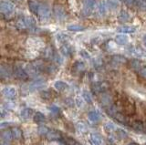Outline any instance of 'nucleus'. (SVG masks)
Instances as JSON below:
<instances>
[{
  "label": "nucleus",
  "instance_id": "obj_1",
  "mask_svg": "<svg viewBox=\"0 0 146 145\" xmlns=\"http://www.w3.org/2000/svg\"><path fill=\"white\" fill-rule=\"evenodd\" d=\"M13 74L17 79H20V80H25V79H27V77H29V75H27V71L25 70H23L22 68L19 67V66L14 67Z\"/></svg>",
  "mask_w": 146,
  "mask_h": 145
},
{
  "label": "nucleus",
  "instance_id": "obj_2",
  "mask_svg": "<svg viewBox=\"0 0 146 145\" xmlns=\"http://www.w3.org/2000/svg\"><path fill=\"white\" fill-rule=\"evenodd\" d=\"M108 89V86L105 82H97L92 85V91L95 94H103Z\"/></svg>",
  "mask_w": 146,
  "mask_h": 145
},
{
  "label": "nucleus",
  "instance_id": "obj_3",
  "mask_svg": "<svg viewBox=\"0 0 146 145\" xmlns=\"http://www.w3.org/2000/svg\"><path fill=\"white\" fill-rule=\"evenodd\" d=\"M111 103H112V99L110 95H106V94H102V99H100V104L103 108L109 109L111 107Z\"/></svg>",
  "mask_w": 146,
  "mask_h": 145
},
{
  "label": "nucleus",
  "instance_id": "obj_4",
  "mask_svg": "<svg viewBox=\"0 0 146 145\" xmlns=\"http://www.w3.org/2000/svg\"><path fill=\"white\" fill-rule=\"evenodd\" d=\"M2 95L9 99H12L16 97L17 92H16V89L14 88H5L2 90Z\"/></svg>",
  "mask_w": 146,
  "mask_h": 145
},
{
  "label": "nucleus",
  "instance_id": "obj_5",
  "mask_svg": "<svg viewBox=\"0 0 146 145\" xmlns=\"http://www.w3.org/2000/svg\"><path fill=\"white\" fill-rule=\"evenodd\" d=\"M131 127L135 131H138V132H145L146 131V124L140 121H137L134 123H132Z\"/></svg>",
  "mask_w": 146,
  "mask_h": 145
},
{
  "label": "nucleus",
  "instance_id": "obj_6",
  "mask_svg": "<svg viewBox=\"0 0 146 145\" xmlns=\"http://www.w3.org/2000/svg\"><path fill=\"white\" fill-rule=\"evenodd\" d=\"M26 71L29 77H31V78H36L38 74V70L34 65H27L26 68Z\"/></svg>",
  "mask_w": 146,
  "mask_h": 145
},
{
  "label": "nucleus",
  "instance_id": "obj_7",
  "mask_svg": "<svg viewBox=\"0 0 146 145\" xmlns=\"http://www.w3.org/2000/svg\"><path fill=\"white\" fill-rule=\"evenodd\" d=\"M44 83H45L44 79H36L34 82L29 86V90L30 91H34V90H36V89H38L40 88H42L44 86Z\"/></svg>",
  "mask_w": 146,
  "mask_h": 145
},
{
  "label": "nucleus",
  "instance_id": "obj_8",
  "mask_svg": "<svg viewBox=\"0 0 146 145\" xmlns=\"http://www.w3.org/2000/svg\"><path fill=\"white\" fill-rule=\"evenodd\" d=\"M100 118H102V116H100V113L96 111H92L89 113V120L92 122V123H97L98 121H100Z\"/></svg>",
  "mask_w": 146,
  "mask_h": 145
},
{
  "label": "nucleus",
  "instance_id": "obj_9",
  "mask_svg": "<svg viewBox=\"0 0 146 145\" xmlns=\"http://www.w3.org/2000/svg\"><path fill=\"white\" fill-rule=\"evenodd\" d=\"M90 142L92 145H102V139L97 133H92L90 135Z\"/></svg>",
  "mask_w": 146,
  "mask_h": 145
},
{
  "label": "nucleus",
  "instance_id": "obj_10",
  "mask_svg": "<svg viewBox=\"0 0 146 145\" xmlns=\"http://www.w3.org/2000/svg\"><path fill=\"white\" fill-rule=\"evenodd\" d=\"M47 138L50 140H60L61 139V136L59 134L58 131L57 130H50L48 131V133L47 134Z\"/></svg>",
  "mask_w": 146,
  "mask_h": 145
},
{
  "label": "nucleus",
  "instance_id": "obj_11",
  "mask_svg": "<svg viewBox=\"0 0 146 145\" xmlns=\"http://www.w3.org/2000/svg\"><path fill=\"white\" fill-rule=\"evenodd\" d=\"M130 66L132 70L136 72H139L141 70V69L143 68V65H141V62L138 60H133L130 62Z\"/></svg>",
  "mask_w": 146,
  "mask_h": 145
},
{
  "label": "nucleus",
  "instance_id": "obj_12",
  "mask_svg": "<svg viewBox=\"0 0 146 145\" xmlns=\"http://www.w3.org/2000/svg\"><path fill=\"white\" fill-rule=\"evenodd\" d=\"M32 115H33V111H32L31 109H29V108L24 109V110H22L20 112V117L24 120L29 119V118H30Z\"/></svg>",
  "mask_w": 146,
  "mask_h": 145
},
{
  "label": "nucleus",
  "instance_id": "obj_13",
  "mask_svg": "<svg viewBox=\"0 0 146 145\" xmlns=\"http://www.w3.org/2000/svg\"><path fill=\"white\" fill-rule=\"evenodd\" d=\"M33 119H34V121L36 122V123H38V124H41V123H43V122L46 121V117L41 112H36V114L34 115Z\"/></svg>",
  "mask_w": 146,
  "mask_h": 145
},
{
  "label": "nucleus",
  "instance_id": "obj_14",
  "mask_svg": "<svg viewBox=\"0 0 146 145\" xmlns=\"http://www.w3.org/2000/svg\"><path fill=\"white\" fill-rule=\"evenodd\" d=\"M54 88L57 90H58V91H63V90H65L68 88V86L65 82H63V81H57L54 84Z\"/></svg>",
  "mask_w": 146,
  "mask_h": 145
},
{
  "label": "nucleus",
  "instance_id": "obj_15",
  "mask_svg": "<svg viewBox=\"0 0 146 145\" xmlns=\"http://www.w3.org/2000/svg\"><path fill=\"white\" fill-rule=\"evenodd\" d=\"M1 139H2V142H10V140L13 139V136H12V132L9 130H6L2 132L1 134Z\"/></svg>",
  "mask_w": 146,
  "mask_h": 145
},
{
  "label": "nucleus",
  "instance_id": "obj_16",
  "mask_svg": "<svg viewBox=\"0 0 146 145\" xmlns=\"http://www.w3.org/2000/svg\"><path fill=\"white\" fill-rule=\"evenodd\" d=\"M9 77H11V71L9 70L7 67L2 66L1 67V79H7Z\"/></svg>",
  "mask_w": 146,
  "mask_h": 145
},
{
  "label": "nucleus",
  "instance_id": "obj_17",
  "mask_svg": "<svg viewBox=\"0 0 146 145\" xmlns=\"http://www.w3.org/2000/svg\"><path fill=\"white\" fill-rule=\"evenodd\" d=\"M76 128L81 133H86L87 131H88V126H87V124L83 121H80L79 123H77Z\"/></svg>",
  "mask_w": 146,
  "mask_h": 145
},
{
  "label": "nucleus",
  "instance_id": "obj_18",
  "mask_svg": "<svg viewBox=\"0 0 146 145\" xmlns=\"http://www.w3.org/2000/svg\"><path fill=\"white\" fill-rule=\"evenodd\" d=\"M11 132H12L13 139H15V140H21V138H22V131L18 128L12 129Z\"/></svg>",
  "mask_w": 146,
  "mask_h": 145
},
{
  "label": "nucleus",
  "instance_id": "obj_19",
  "mask_svg": "<svg viewBox=\"0 0 146 145\" xmlns=\"http://www.w3.org/2000/svg\"><path fill=\"white\" fill-rule=\"evenodd\" d=\"M73 70H74L76 72H78V73H80L81 71H83L85 70V68H84V64L82 62H77L75 63V65L73 66Z\"/></svg>",
  "mask_w": 146,
  "mask_h": 145
},
{
  "label": "nucleus",
  "instance_id": "obj_20",
  "mask_svg": "<svg viewBox=\"0 0 146 145\" xmlns=\"http://www.w3.org/2000/svg\"><path fill=\"white\" fill-rule=\"evenodd\" d=\"M116 41H117L119 44L123 45V44L127 43L128 39H127V37H126V36L120 35V36H117V37H116Z\"/></svg>",
  "mask_w": 146,
  "mask_h": 145
},
{
  "label": "nucleus",
  "instance_id": "obj_21",
  "mask_svg": "<svg viewBox=\"0 0 146 145\" xmlns=\"http://www.w3.org/2000/svg\"><path fill=\"white\" fill-rule=\"evenodd\" d=\"M61 51H62V53L65 56H70V54H71V51L72 50H71V48L70 47H68V46H67V45H65L64 47H62Z\"/></svg>",
  "mask_w": 146,
  "mask_h": 145
},
{
  "label": "nucleus",
  "instance_id": "obj_22",
  "mask_svg": "<svg viewBox=\"0 0 146 145\" xmlns=\"http://www.w3.org/2000/svg\"><path fill=\"white\" fill-rule=\"evenodd\" d=\"M48 131H49V130L46 126H44V125L40 126L39 128H38V133L40 135H46V136H47V134L48 133Z\"/></svg>",
  "mask_w": 146,
  "mask_h": 145
},
{
  "label": "nucleus",
  "instance_id": "obj_23",
  "mask_svg": "<svg viewBox=\"0 0 146 145\" xmlns=\"http://www.w3.org/2000/svg\"><path fill=\"white\" fill-rule=\"evenodd\" d=\"M82 96H83L84 99L85 101L88 102V103H91V101H92V99H91V97H90V95L88 91H83V94H82Z\"/></svg>",
  "mask_w": 146,
  "mask_h": 145
},
{
  "label": "nucleus",
  "instance_id": "obj_24",
  "mask_svg": "<svg viewBox=\"0 0 146 145\" xmlns=\"http://www.w3.org/2000/svg\"><path fill=\"white\" fill-rule=\"evenodd\" d=\"M105 130L107 131H111L112 130H115V126H114V124L111 123V122H108V123H106V125H105Z\"/></svg>",
  "mask_w": 146,
  "mask_h": 145
},
{
  "label": "nucleus",
  "instance_id": "obj_25",
  "mask_svg": "<svg viewBox=\"0 0 146 145\" xmlns=\"http://www.w3.org/2000/svg\"><path fill=\"white\" fill-rule=\"evenodd\" d=\"M138 73H139V75L141 77H143V78L146 79V67H143V68H141V70L138 72Z\"/></svg>",
  "mask_w": 146,
  "mask_h": 145
},
{
  "label": "nucleus",
  "instance_id": "obj_26",
  "mask_svg": "<svg viewBox=\"0 0 146 145\" xmlns=\"http://www.w3.org/2000/svg\"><path fill=\"white\" fill-rule=\"evenodd\" d=\"M117 134L119 135V137L121 138V139H123V138H126V137H127V134H126V132H125L124 130H118V132H117Z\"/></svg>",
  "mask_w": 146,
  "mask_h": 145
},
{
  "label": "nucleus",
  "instance_id": "obj_27",
  "mask_svg": "<svg viewBox=\"0 0 146 145\" xmlns=\"http://www.w3.org/2000/svg\"><path fill=\"white\" fill-rule=\"evenodd\" d=\"M49 110L52 113H54V114H58V113L59 112V109L56 106H51L49 108Z\"/></svg>",
  "mask_w": 146,
  "mask_h": 145
},
{
  "label": "nucleus",
  "instance_id": "obj_28",
  "mask_svg": "<svg viewBox=\"0 0 146 145\" xmlns=\"http://www.w3.org/2000/svg\"><path fill=\"white\" fill-rule=\"evenodd\" d=\"M122 1L129 7H132L135 4V0H122Z\"/></svg>",
  "mask_w": 146,
  "mask_h": 145
},
{
  "label": "nucleus",
  "instance_id": "obj_29",
  "mask_svg": "<svg viewBox=\"0 0 146 145\" xmlns=\"http://www.w3.org/2000/svg\"><path fill=\"white\" fill-rule=\"evenodd\" d=\"M68 28L70 30H74V31H79V30L83 29V28H81V26H68Z\"/></svg>",
  "mask_w": 146,
  "mask_h": 145
},
{
  "label": "nucleus",
  "instance_id": "obj_30",
  "mask_svg": "<svg viewBox=\"0 0 146 145\" xmlns=\"http://www.w3.org/2000/svg\"><path fill=\"white\" fill-rule=\"evenodd\" d=\"M120 31H121V32H124V33H131V32H134V29L131 28H123Z\"/></svg>",
  "mask_w": 146,
  "mask_h": 145
},
{
  "label": "nucleus",
  "instance_id": "obj_31",
  "mask_svg": "<svg viewBox=\"0 0 146 145\" xmlns=\"http://www.w3.org/2000/svg\"><path fill=\"white\" fill-rule=\"evenodd\" d=\"M68 145H81V144L75 142L73 139H70V140H68Z\"/></svg>",
  "mask_w": 146,
  "mask_h": 145
},
{
  "label": "nucleus",
  "instance_id": "obj_32",
  "mask_svg": "<svg viewBox=\"0 0 146 145\" xmlns=\"http://www.w3.org/2000/svg\"><path fill=\"white\" fill-rule=\"evenodd\" d=\"M1 145H10V143L7 142H1Z\"/></svg>",
  "mask_w": 146,
  "mask_h": 145
},
{
  "label": "nucleus",
  "instance_id": "obj_33",
  "mask_svg": "<svg viewBox=\"0 0 146 145\" xmlns=\"http://www.w3.org/2000/svg\"><path fill=\"white\" fill-rule=\"evenodd\" d=\"M144 42H145V46H146V36H145V38H144Z\"/></svg>",
  "mask_w": 146,
  "mask_h": 145
},
{
  "label": "nucleus",
  "instance_id": "obj_34",
  "mask_svg": "<svg viewBox=\"0 0 146 145\" xmlns=\"http://www.w3.org/2000/svg\"><path fill=\"white\" fill-rule=\"evenodd\" d=\"M129 145H137V144H135V143H131V144H129Z\"/></svg>",
  "mask_w": 146,
  "mask_h": 145
}]
</instances>
